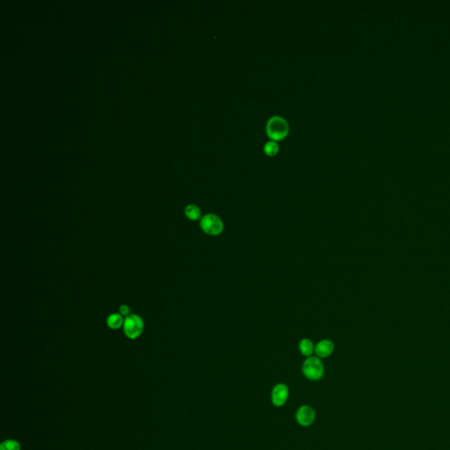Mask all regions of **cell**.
<instances>
[{"instance_id": "6da1fadb", "label": "cell", "mask_w": 450, "mask_h": 450, "mask_svg": "<svg viewBox=\"0 0 450 450\" xmlns=\"http://www.w3.org/2000/svg\"><path fill=\"white\" fill-rule=\"evenodd\" d=\"M287 120L281 116L271 117L266 124V133L273 141H280L286 138L288 134Z\"/></svg>"}, {"instance_id": "8992f818", "label": "cell", "mask_w": 450, "mask_h": 450, "mask_svg": "<svg viewBox=\"0 0 450 450\" xmlns=\"http://www.w3.org/2000/svg\"><path fill=\"white\" fill-rule=\"evenodd\" d=\"M288 393V388L286 384L279 383L275 385L271 393L272 403L276 407L283 406L287 402Z\"/></svg>"}, {"instance_id": "5b68a950", "label": "cell", "mask_w": 450, "mask_h": 450, "mask_svg": "<svg viewBox=\"0 0 450 450\" xmlns=\"http://www.w3.org/2000/svg\"><path fill=\"white\" fill-rule=\"evenodd\" d=\"M296 419L297 423L302 426H309L315 421L316 412L309 405H303L297 410Z\"/></svg>"}, {"instance_id": "7c38bea8", "label": "cell", "mask_w": 450, "mask_h": 450, "mask_svg": "<svg viewBox=\"0 0 450 450\" xmlns=\"http://www.w3.org/2000/svg\"><path fill=\"white\" fill-rule=\"evenodd\" d=\"M0 450H21V445L17 441L6 440L1 443Z\"/></svg>"}, {"instance_id": "52a82bcc", "label": "cell", "mask_w": 450, "mask_h": 450, "mask_svg": "<svg viewBox=\"0 0 450 450\" xmlns=\"http://www.w3.org/2000/svg\"><path fill=\"white\" fill-rule=\"evenodd\" d=\"M334 351V344L330 339H323L315 346V354L318 358H326Z\"/></svg>"}, {"instance_id": "7a4b0ae2", "label": "cell", "mask_w": 450, "mask_h": 450, "mask_svg": "<svg viewBox=\"0 0 450 450\" xmlns=\"http://www.w3.org/2000/svg\"><path fill=\"white\" fill-rule=\"evenodd\" d=\"M123 332L129 339H137L141 336L144 329V322L138 314H130L124 318Z\"/></svg>"}, {"instance_id": "30bf717a", "label": "cell", "mask_w": 450, "mask_h": 450, "mask_svg": "<svg viewBox=\"0 0 450 450\" xmlns=\"http://www.w3.org/2000/svg\"><path fill=\"white\" fill-rule=\"evenodd\" d=\"M299 350L303 355L309 358L315 353V345L310 339H302L299 343Z\"/></svg>"}, {"instance_id": "277c9868", "label": "cell", "mask_w": 450, "mask_h": 450, "mask_svg": "<svg viewBox=\"0 0 450 450\" xmlns=\"http://www.w3.org/2000/svg\"><path fill=\"white\" fill-rule=\"evenodd\" d=\"M303 373L311 381L321 379L325 374V367L318 357H309L303 364Z\"/></svg>"}, {"instance_id": "9c48e42d", "label": "cell", "mask_w": 450, "mask_h": 450, "mask_svg": "<svg viewBox=\"0 0 450 450\" xmlns=\"http://www.w3.org/2000/svg\"><path fill=\"white\" fill-rule=\"evenodd\" d=\"M184 212L187 218L191 221H197L202 218V211L199 209V207L194 204H189L186 207Z\"/></svg>"}, {"instance_id": "8fae6325", "label": "cell", "mask_w": 450, "mask_h": 450, "mask_svg": "<svg viewBox=\"0 0 450 450\" xmlns=\"http://www.w3.org/2000/svg\"><path fill=\"white\" fill-rule=\"evenodd\" d=\"M264 151L267 156H275L279 151L278 143L275 141H269L264 146Z\"/></svg>"}, {"instance_id": "ba28073f", "label": "cell", "mask_w": 450, "mask_h": 450, "mask_svg": "<svg viewBox=\"0 0 450 450\" xmlns=\"http://www.w3.org/2000/svg\"><path fill=\"white\" fill-rule=\"evenodd\" d=\"M124 318L120 313H113L107 318V326L111 330H119L123 326Z\"/></svg>"}, {"instance_id": "4fadbf2b", "label": "cell", "mask_w": 450, "mask_h": 450, "mask_svg": "<svg viewBox=\"0 0 450 450\" xmlns=\"http://www.w3.org/2000/svg\"><path fill=\"white\" fill-rule=\"evenodd\" d=\"M119 313L122 317H126L129 316L130 315V308H129V305H120V308H119Z\"/></svg>"}, {"instance_id": "3957f363", "label": "cell", "mask_w": 450, "mask_h": 450, "mask_svg": "<svg viewBox=\"0 0 450 450\" xmlns=\"http://www.w3.org/2000/svg\"><path fill=\"white\" fill-rule=\"evenodd\" d=\"M200 227L209 236H218L223 232L224 224L217 214H207L200 220Z\"/></svg>"}]
</instances>
